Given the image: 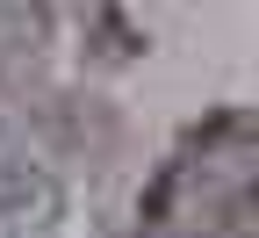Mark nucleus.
<instances>
[{
	"label": "nucleus",
	"mask_w": 259,
	"mask_h": 238,
	"mask_svg": "<svg viewBox=\"0 0 259 238\" xmlns=\"http://www.w3.org/2000/svg\"><path fill=\"white\" fill-rule=\"evenodd\" d=\"M58 202H65V188H58L51 166H36V159H0V224L36 231V224L58 217Z\"/></svg>",
	"instance_id": "f257e3e1"
},
{
	"label": "nucleus",
	"mask_w": 259,
	"mask_h": 238,
	"mask_svg": "<svg viewBox=\"0 0 259 238\" xmlns=\"http://www.w3.org/2000/svg\"><path fill=\"white\" fill-rule=\"evenodd\" d=\"M79 29L94 37V58H101V65H130V58H144V44H151V29L137 15H122V8H87Z\"/></svg>",
	"instance_id": "f03ea898"
}]
</instances>
